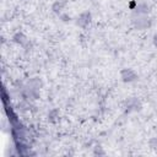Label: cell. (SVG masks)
I'll return each instance as SVG.
<instances>
[{
  "instance_id": "1",
  "label": "cell",
  "mask_w": 157,
  "mask_h": 157,
  "mask_svg": "<svg viewBox=\"0 0 157 157\" xmlns=\"http://www.w3.org/2000/svg\"><path fill=\"white\" fill-rule=\"evenodd\" d=\"M120 77L124 82L129 83V82H134L137 78V75L132 69H123L120 71Z\"/></svg>"
},
{
  "instance_id": "2",
  "label": "cell",
  "mask_w": 157,
  "mask_h": 157,
  "mask_svg": "<svg viewBox=\"0 0 157 157\" xmlns=\"http://www.w3.org/2000/svg\"><path fill=\"white\" fill-rule=\"evenodd\" d=\"M134 23H135L137 29H145V28L150 27L151 21L146 15H137V18H135Z\"/></svg>"
},
{
  "instance_id": "3",
  "label": "cell",
  "mask_w": 157,
  "mask_h": 157,
  "mask_svg": "<svg viewBox=\"0 0 157 157\" xmlns=\"http://www.w3.org/2000/svg\"><path fill=\"white\" fill-rule=\"evenodd\" d=\"M90 22H91V13H90V12H83V13H81V15L77 17V21H76L77 26H80V27H86Z\"/></svg>"
},
{
  "instance_id": "4",
  "label": "cell",
  "mask_w": 157,
  "mask_h": 157,
  "mask_svg": "<svg viewBox=\"0 0 157 157\" xmlns=\"http://www.w3.org/2000/svg\"><path fill=\"white\" fill-rule=\"evenodd\" d=\"M12 39H13L15 43H17V44H20V45H23V44L27 43V37H26L23 33H21V32H17V33L12 37Z\"/></svg>"
},
{
  "instance_id": "5",
  "label": "cell",
  "mask_w": 157,
  "mask_h": 157,
  "mask_svg": "<svg viewBox=\"0 0 157 157\" xmlns=\"http://www.w3.org/2000/svg\"><path fill=\"white\" fill-rule=\"evenodd\" d=\"M148 11H150V7H148V5L147 4H137V6H136V9H135V12L137 13V15H147L148 13Z\"/></svg>"
},
{
  "instance_id": "6",
  "label": "cell",
  "mask_w": 157,
  "mask_h": 157,
  "mask_svg": "<svg viewBox=\"0 0 157 157\" xmlns=\"http://www.w3.org/2000/svg\"><path fill=\"white\" fill-rule=\"evenodd\" d=\"M63 7H64V2H63V1H56V2L53 5L54 12H60V11L63 10Z\"/></svg>"
},
{
  "instance_id": "7",
  "label": "cell",
  "mask_w": 157,
  "mask_h": 157,
  "mask_svg": "<svg viewBox=\"0 0 157 157\" xmlns=\"http://www.w3.org/2000/svg\"><path fill=\"white\" fill-rule=\"evenodd\" d=\"M2 103L4 104H9L10 103V96H9V93H7L5 87L2 88Z\"/></svg>"
},
{
  "instance_id": "8",
  "label": "cell",
  "mask_w": 157,
  "mask_h": 157,
  "mask_svg": "<svg viewBox=\"0 0 157 157\" xmlns=\"http://www.w3.org/2000/svg\"><path fill=\"white\" fill-rule=\"evenodd\" d=\"M56 114H58V110H52V112L49 113V115H48V117L50 118V120H54V119H55V115H56Z\"/></svg>"
},
{
  "instance_id": "9",
  "label": "cell",
  "mask_w": 157,
  "mask_h": 157,
  "mask_svg": "<svg viewBox=\"0 0 157 157\" xmlns=\"http://www.w3.org/2000/svg\"><path fill=\"white\" fill-rule=\"evenodd\" d=\"M136 6H137V2H136V1H131V2L129 4V9H131V10H135Z\"/></svg>"
},
{
  "instance_id": "10",
  "label": "cell",
  "mask_w": 157,
  "mask_h": 157,
  "mask_svg": "<svg viewBox=\"0 0 157 157\" xmlns=\"http://www.w3.org/2000/svg\"><path fill=\"white\" fill-rule=\"evenodd\" d=\"M153 45L157 48V34H155V37H153Z\"/></svg>"
}]
</instances>
